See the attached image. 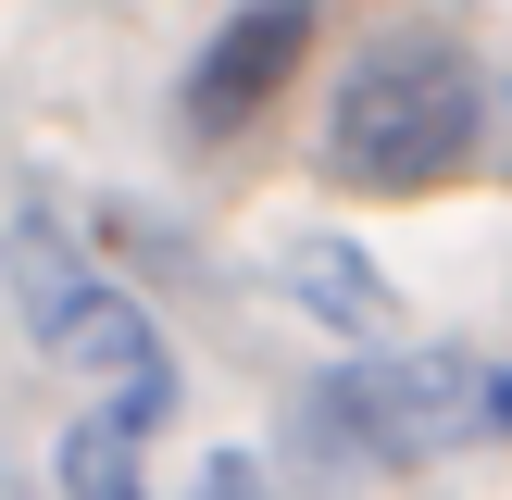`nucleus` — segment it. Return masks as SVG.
I'll return each instance as SVG.
<instances>
[{"mask_svg": "<svg viewBox=\"0 0 512 500\" xmlns=\"http://www.w3.org/2000/svg\"><path fill=\"white\" fill-rule=\"evenodd\" d=\"M488 138V75H475L463 38H375L350 63L338 113H325V175L375 200H425L475 163Z\"/></svg>", "mask_w": 512, "mask_h": 500, "instance_id": "1", "label": "nucleus"}, {"mask_svg": "<svg viewBox=\"0 0 512 500\" xmlns=\"http://www.w3.org/2000/svg\"><path fill=\"white\" fill-rule=\"evenodd\" d=\"M463 425H488V375H475L463 350H363V363H338L300 400V450L338 463V475L438 463Z\"/></svg>", "mask_w": 512, "mask_h": 500, "instance_id": "2", "label": "nucleus"}, {"mask_svg": "<svg viewBox=\"0 0 512 500\" xmlns=\"http://www.w3.org/2000/svg\"><path fill=\"white\" fill-rule=\"evenodd\" d=\"M13 300H25V325L50 338V363H75V375H100V388H113L100 413H125L138 438L175 413V350H163V325H150L125 288H100L50 213L13 225Z\"/></svg>", "mask_w": 512, "mask_h": 500, "instance_id": "3", "label": "nucleus"}, {"mask_svg": "<svg viewBox=\"0 0 512 500\" xmlns=\"http://www.w3.org/2000/svg\"><path fill=\"white\" fill-rule=\"evenodd\" d=\"M313 25H325L313 0H238V13L213 25V50L188 63V138H238V125L313 63Z\"/></svg>", "mask_w": 512, "mask_h": 500, "instance_id": "4", "label": "nucleus"}, {"mask_svg": "<svg viewBox=\"0 0 512 500\" xmlns=\"http://www.w3.org/2000/svg\"><path fill=\"white\" fill-rule=\"evenodd\" d=\"M288 288L313 300L338 338H388V313H400V300H388V275H375L363 250H338V238H300V250H288Z\"/></svg>", "mask_w": 512, "mask_h": 500, "instance_id": "5", "label": "nucleus"}, {"mask_svg": "<svg viewBox=\"0 0 512 500\" xmlns=\"http://www.w3.org/2000/svg\"><path fill=\"white\" fill-rule=\"evenodd\" d=\"M138 425H125V413H75L63 425V463H50V475H63V500H150V475H138Z\"/></svg>", "mask_w": 512, "mask_h": 500, "instance_id": "6", "label": "nucleus"}, {"mask_svg": "<svg viewBox=\"0 0 512 500\" xmlns=\"http://www.w3.org/2000/svg\"><path fill=\"white\" fill-rule=\"evenodd\" d=\"M188 500H263V463H250V450H213V463H200V488Z\"/></svg>", "mask_w": 512, "mask_h": 500, "instance_id": "7", "label": "nucleus"}, {"mask_svg": "<svg viewBox=\"0 0 512 500\" xmlns=\"http://www.w3.org/2000/svg\"><path fill=\"white\" fill-rule=\"evenodd\" d=\"M488 425H500V438H512V363L488 375Z\"/></svg>", "mask_w": 512, "mask_h": 500, "instance_id": "8", "label": "nucleus"}]
</instances>
